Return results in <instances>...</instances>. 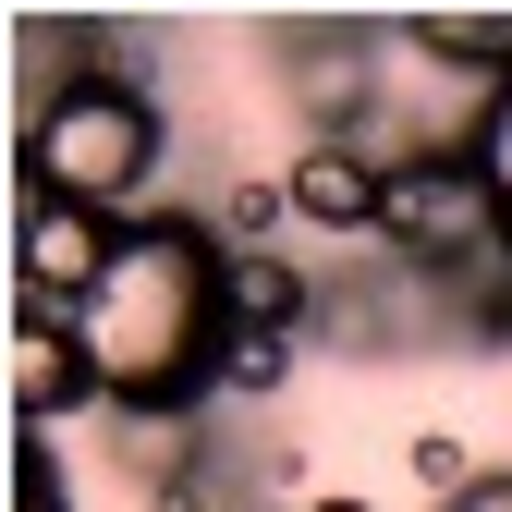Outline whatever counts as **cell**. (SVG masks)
<instances>
[{
	"label": "cell",
	"instance_id": "obj_1",
	"mask_svg": "<svg viewBox=\"0 0 512 512\" xmlns=\"http://www.w3.org/2000/svg\"><path fill=\"white\" fill-rule=\"evenodd\" d=\"M74 342L98 366V403L122 427H196L208 415V378L232 342V305H220V244L196 208H147L122 232L110 281L74 305Z\"/></svg>",
	"mask_w": 512,
	"mask_h": 512
},
{
	"label": "cell",
	"instance_id": "obj_3",
	"mask_svg": "<svg viewBox=\"0 0 512 512\" xmlns=\"http://www.w3.org/2000/svg\"><path fill=\"white\" fill-rule=\"evenodd\" d=\"M500 244H512V208H500V183H488L476 135H427V147L391 159V220H378V256H391L403 281L452 293V281L488 269Z\"/></svg>",
	"mask_w": 512,
	"mask_h": 512
},
{
	"label": "cell",
	"instance_id": "obj_9",
	"mask_svg": "<svg viewBox=\"0 0 512 512\" xmlns=\"http://www.w3.org/2000/svg\"><path fill=\"white\" fill-rule=\"evenodd\" d=\"M196 220H208L220 256H269L293 232V196H281V171H220L208 196H196Z\"/></svg>",
	"mask_w": 512,
	"mask_h": 512
},
{
	"label": "cell",
	"instance_id": "obj_11",
	"mask_svg": "<svg viewBox=\"0 0 512 512\" xmlns=\"http://www.w3.org/2000/svg\"><path fill=\"white\" fill-rule=\"evenodd\" d=\"M403 476L427 488V512H452V500H476L500 464H476V439H464V427H415V439H403Z\"/></svg>",
	"mask_w": 512,
	"mask_h": 512
},
{
	"label": "cell",
	"instance_id": "obj_10",
	"mask_svg": "<svg viewBox=\"0 0 512 512\" xmlns=\"http://www.w3.org/2000/svg\"><path fill=\"white\" fill-rule=\"evenodd\" d=\"M305 330H232L220 342V378H208V403H281L293 378H305Z\"/></svg>",
	"mask_w": 512,
	"mask_h": 512
},
{
	"label": "cell",
	"instance_id": "obj_13",
	"mask_svg": "<svg viewBox=\"0 0 512 512\" xmlns=\"http://www.w3.org/2000/svg\"><path fill=\"white\" fill-rule=\"evenodd\" d=\"M13 512H74V488H61V452L37 427H13Z\"/></svg>",
	"mask_w": 512,
	"mask_h": 512
},
{
	"label": "cell",
	"instance_id": "obj_15",
	"mask_svg": "<svg viewBox=\"0 0 512 512\" xmlns=\"http://www.w3.org/2000/svg\"><path fill=\"white\" fill-rule=\"evenodd\" d=\"M452 512H512V476H488L476 500H452Z\"/></svg>",
	"mask_w": 512,
	"mask_h": 512
},
{
	"label": "cell",
	"instance_id": "obj_7",
	"mask_svg": "<svg viewBox=\"0 0 512 512\" xmlns=\"http://www.w3.org/2000/svg\"><path fill=\"white\" fill-rule=\"evenodd\" d=\"M0 378H13V427H37V439L98 403V366L74 342V317H49V305H13V354H0Z\"/></svg>",
	"mask_w": 512,
	"mask_h": 512
},
{
	"label": "cell",
	"instance_id": "obj_8",
	"mask_svg": "<svg viewBox=\"0 0 512 512\" xmlns=\"http://www.w3.org/2000/svg\"><path fill=\"white\" fill-rule=\"evenodd\" d=\"M220 305H232V330H330V281L305 269L293 244H269V256H220Z\"/></svg>",
	"mask_w": 512,
	"mask_h": 512
},
{
	"label": "cell",
	"instance_id": "obj_4",
	"mask_svg": "<svg viewBox=\"0 0 512 512\" xmlns=\"http://www.w3.org/2000/svg\"><path fill=\"white\" fill-rule=\"evenodd\" d=\"M256 49H269V74H281V98H293L305 135L378 147L403 122V98H391V49L403 37H378V25H269Z\"/></svg>",
	"mask_w": 512,
	"mask_h": 512
},
{
	"label": "cell",
	"instance_id": "obj_2",
	"mask_svg": "<svg viewBox=\"0 0 512 512\" xmlns=\"http://www.w3.org/2000/svg\"><path fill=\"white\" fill-rule=\"evenodd\" d=\"M13 171H25V196H74V208H110V220H147L159 171H171V110H159V86L86 74V86H61L49 110L13 122Z\"/></svg>",
	"mask_w": 512,
	"mask_h": 512
},
{
	"label": "cell",
	"instance_id": "obj_14",
	"mask_svg": "<svg viewBox=\"0 0 512 512\" xmlns=\"http://www.w3.org/2000/svg\"><path fill=\"white\" fill-rule=\"evenodd\" d=\"M476 159H488V183H500V208H512V86L476 110Z\"/></svg>",
	"mask_w": 512,
	"mask_h": 512
},
{
	"label": "cell",
	"instance_id": "obj_5",
	"mask_svg": "<svg viewBox=\"0 0 512 512\" xmlns=\"http://www.w3.org/2000/svg\"><path fill=\"white\" fill-rule=\"evenodd\" d=\"M135 220H110V208H74V196H13V305H49V317H74L98 281H110V256Z\"/></svg>",
	"mask_w": 512,
	"mask_h": 512
},
{
	"label": "cell",
	"instance_id": "obj_12",
	"mask_svg": "<svg viewBox=\"0 0 512 512\" xmlns=\"http://www.w3.org/2000/svg\"><path fill=\"white\" fill-rule=\"evenodd\" d=\"M439 330H464V342H500V354H512V244L488 256L476 281H452V293H439Z\"/></svg>",
	"mask_w": 512,
	"mask_h": 512
},
{
	"label": "cell",
	"instance_id": "obj_17",
	"mask_svg": "<svg viewBox=\"0 0 512 512\" xmlns=\"http://www.w3.org/2000/svg\"><path fill=\"white\" fill-rule=\"evenodd\" d=\"M269 512H281V500H269Z\"/></svg>",
	"mask_w": 512,
	"mask_h": 512
},
{
	"label": "cell",
	"instance_id": "obj_6",
	"mask_svg": "<svg viewBox=\"0 0 512 512\" xmlns=\"http://www.w3.org/2000/svg\"><path fill=\"white\" fill-rule=\"evenodd\" d=\"M281 196H293L305 244H378V220H391V159L354 147V135H293Z\"/></svg>",
	"mask_w": 512,
	"mask_h": 512
},
{
	"label": "cell",
	"instance_id": "obj_16",
	"mask_svg": "<svg viewBox=\"0 0 512 512\" xmlns=\"http://www.w3.org/2000/svg\"><path fill=\"white\" fill-rule=\"evenodd\" d=\"M305 512H378V500H354V488H330V500H305Z\"/></svg>",
	"mask_w": 512,
	"mask_h": 512
}]
</instances>
